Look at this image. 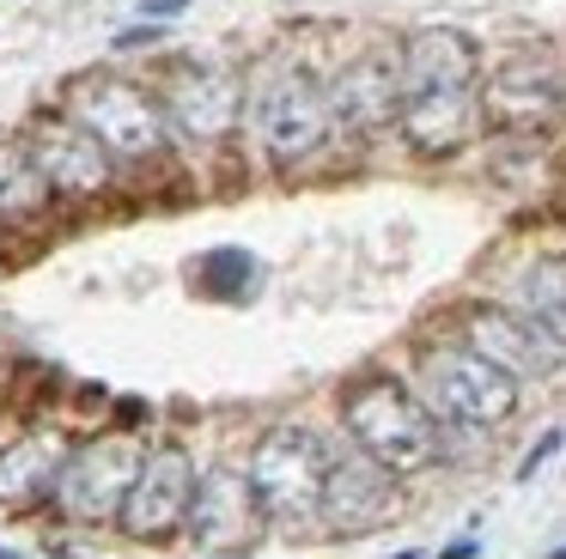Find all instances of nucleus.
Listing matches in <instances>:
<instances>
[{
	"instance_id": "9",
	"label": "nucleus",
	"mask_w": 566,
	"mask_h": 559,
	"mask_svg": "<svg viewBox=\"0 0 566 559\" xmlns=\"http://www.w3.org/2000/svg\"><path fill=\"white\" fill-rule=\"evenodd\" d=\"M189 493H196V456L177 450V444H159V450L140 456L116 523H123L135 541H171L189 517Z\"/></svg>"
},
{
	"instance_id": "18",
	"label": "nucleus",
	"mask_w": 566,
	"mask_h": 559,
	"mask_svg": "<svg viewBox=\"0 0 566 559\" xmlns=\"http://www.w3.org/2000/svg\"><path fill=\"white\" fill-rule=\"evenodd\" d=\"M43 207H50V189H43V177L31 170L25 146L0 140V225H7V219H38Z\"/></svg>"
},
{
	"instance_id": "12",
	"label": "nucleus",
	"mask_w": 566,
	"mask_h": 559,
	"mask_svg": "<svg viewBox=\"0 0 566 559\" xmlns=\"http://www.w3.org/2000/svg\"><path fill=\"white\" fill-rule=\"evenodd\" d=\"M481 109L493 122H505V128L554 122V109H560V61H554V49H512V55H500L488 85H481Z\"/></svg>"
},
{
	"instance_id": "14",
	"label": "nucleus",
	"mask_w": 566,
	"mask_h": 559,
	"mask_svg": "<svg viewBox=\"0 0 566 559\" xmlns=\"http://www.w3.org/2000/svg\"><path fill=\"white\" fill-rule=\"evenodd\" d=\"M463 347L481 352L488 365H500L512 383L542 377V371L560 365V340L542 335L530 316L505 310V304H475V310H463Z\"/></svg>"
},
{
	"instance_id": "24",
	"label": "nucleus",
	"mask_w": 566,
	"mask_h": 559,
	"mask_svg": "<svg viewBox=\"0 0 566 559\" xmlns=\"http://www.w3.org/2000/svg\"><path fill=\"white\" fill-rule=\"evenodd\" d=\"M390 559H420V553H390Z\"/></svg>"
},
{
	"instance_id": "8",
	"label": "nucleus",
	"mask_w": 566,
	"mask_h": 559,
	"mask_svg": "<svg viewBox=\"0 0 566 559\" xmlns=\"http://www.w3.org/2000/svg\"><path fill=\"white\" fill-rule=\"evenodd\" d=\"M159 109H165V122H177L201 146L232 140L238 122H244V73L220 67V61H177L171 80H165Z\"/></svg>"
},
{
	"instance_id": "6",
	"label": "nucleus",
	"mask_w": 566,
	"mask_h": 559,
	"mask_svg": "<svg viewBox=\"0 0 566 559\" xmlns=\"http://www.w3.org/2000/svg\"><path fill=\"white\" fill-rule=\"evenodd\" d=\"M323 462H329V450H323V437L311 425H274V432H262L256 450H250V468H244L256 510L274 523H305L323 493Z\"/></svg>"
},
{
	"instance_id": "7",
	"label": "nucleus",
	"mask_w": 566,
	"mask_h": 559,
	"mask_svg": "<svg viewBox=\"0 0 566 559\" xmlns=\"http://www.w3.org/2000/svg\"><path fill=\"white\" fill-rule=\"evenodd\" d=\"M140 456H147V450L123 432L67 450L62 468H55V486H50L55 510L74 517V523H111L116 510H123V493H128V481H135Z\"/></svg>"
},
{
	"instance_id": "23",
	"label": "nucleus",
	"mask_w": 566,
	"mask_h": 559,
	"mask_svg": "<svg viewBox=\"0 0 566 559\" xmlns=\"http://www.w3.org/2000/svg\"><path fill=\"white\" fill-rule=\"evenodd\" d=\"M0 559H25V553H13V547H0Z\"/></svg>"
},
{
	"instance_id": "13",
	"label": "nucleus",
	"mask_w": 566,
	"mask_h": 559,
	"mask_svg": "<svg viewBox=\"0 0 566 559\" xmlns=\"http://www.w3.org/2000/svg\"><path fill=\"white\" fill-rule=\"evenodd\" d=\"M317 510H323V523H329L335 535L378 529V523L396 510V474L378 468L366 450H354V456H329V462H323Z\"/></svg>"
},
{
	"instance_id": "4",
	"label": "nucleus",
	"mask_w": 566,
	"mask_h": 559,
	"mask_svg": "<svg viewBox=\"0 0 566 559\" xmlns=\"http://www.w3.org/2000/svg\"><path fill=\"white\" fill-rule=\"evenodd\" d=\"M67 122L92 134L111 158L123 165H147L165 152V109L147 85L123 80V73H80L67 85Z\"/></svg>"
},
{
	"instance_id": "22",
	"label": "nucleus",
	"mask_w": 566,
	"mask_h": 559,
	"mask_svg": "<svg viewBox=\"0 0 566 559\" xmlns=\"http://www.w3.org/2000/svg\"><path fill=\"white\" fill-rule=\"evenodd\" d=\"M439 559H475V541H451V547H444Z\"/></svg>"
},
{
	"instance_id": "2",
	"label": "nucleus",
	"mask_w": 566,
	"mask_h": 559,
	"mask_svg": "<svg viewBox=\"0 0 566 559\" xmlns=\"http://www.w3.org/2000/svg\"><path fill=\"white\" fill-rule=\"evenodd\" d=\"M244 109H250V128H256L262 152L274 165H305L311 152H323L329 140V97H323V80L293 55H269L256 61L244 85Z\"/></svg>"
},
{
	"instance_id": "10",
	"label": "nucleus",
	"mask_w": 566,
	"mask_h": 559,
	"mask_svg": "<svg viewBox=\"0 0 566 559\" xmlns=\"http://www.w3.org/2000/svg\"><path fill=\"white\" fill-rule=\"evenodd\" d=\"M25 158L43 177V189L67 194V201H92V194H104L116 182V158L67 116H43L25 140Z\"/></svg>"
},
{
	"instance_id": "11",
	"label": "nucleus",
	"mask_w": 566,
	"mask_h": 559,
	"mask_svg": "<svg viewBox=\"0 0 566 559\" xmlns=\"http://www.w3.org/2000/svg\"><path fill=\"white\" fill-rule=\"evenodd\" d=\"M184 523L196 529V541L208 547V553H244V547H256L262 510H256V498H250L244 468H232V462L201 468L196 474V493H189V517Z\"/></svg>"
},
{
	"instance_id": "3",
	"label": "nucleus",
	"mask_w": 566,
	"mask_h": 559,
	"mask_svg": "<svg viewBox=\"0 0 566 559\" xmlns=\"http://www.w3.org/2000/svg\"><path fill=\"white\" fill-rule=\"evenodd\" d=\"M342 420L354 432V444L390 474H415V468L439 462V420L396 377H359V383H347Z\"/></svg>"
},
{
	"instance_id": "1",
	"label": "nucleus",
	"mask_w": 566,
	"mask_h": 559,
	"mask_svg": "<svg viewBox=\"0 0 566 559\" xmlns=\"http://www.w3.org/2000/svg\"><path fill=\"white\" fill-rule=\"evenodd\" d=\"M396 122L408 146L427 158H451L481 128V49L475 36L432 24L415 31L396 55Z\"/></svg>"
},
{
	"instance_id": "21",
	"label": "nucleus",
	"mask_w": 566,
	"mask_h": 559,
	"mask_svg": "<svg viewBox=\"0 0 566 559\" xmlns=\"http://www.w3.org/2000/svg\"><path fill=\"white\" fill-rule=\"evenodd\" d=\"M184 7H189V0H147L140 12H147V19H171V12H184Z\"/></svg>"
},
{
	"instance_id": "19",
	"label": "nucleus",
	"mask_w": 566,
	"mask_h": 559,
	"mask_svg": "<svg viewBox=\"0 0 566 559\" xmlns=\"http://www.w3.org/2000/svg\"><path fill=\"white\" fill-rule=\"evenodd\" d=\"M554 450H560V425H548V432H542V444H536V450H530V456H524V462H517V481H530V474H536V468H542V462H548V456H554Z\"/></svg>"
},
{
	"instance_id": "20",
	"label": "nucleus",
	"mask_w": 566,
	"mask_h": 559,
	"mask_svg": "<svg viewBox=\"0 0 566 559\" xmlns=\"http://www.w3.org/2000/svg\"><path fill=\"white\" fill-rule=\"evenodd\" d=\"M140 43H159V24H135V31L116 36V49H140Z\"/></svg>"
},
{
	"instance_id": "5",
	"label": "nucleus",
	"mask_w": 566,
	"mask_h": 559,
	"mask_svg": "<svg viewBox=\"0 0 566 559\" xmlns=\"http://www.w3.org/2000/svg\"><path fill=\"white\" fill-rule=\"evenodd\" d=\"M415 371H420V408L432 420L488 432V425H505L517 413V383L469 347H427Z\"/></svg>"
},
{
	"instance_id": "16",
	"label": "nucleus",
	"mask_w": 566,
	"mask_h": 559,
	"mask_svg": "<svg viewBox=\"0 0 566 559\" xmlns=\"http://www.w3.org/2000/svg\"><path fill=\"white\" fill-rule=\"evenodd\" d=\"M62 456H67L62 432H25V437H13V444H0V505L25 510V505H38V498H50Z\"/></svg>"
},
{
	"instance_id": "17",
	"label": "nucleus",
	"mask_w": 566,
	"mask_h": 559,
	"mask_svg": "<svg viewBox=\"0 0 566 559\" xmlns=\"http://www.w3.org/2000/svg\"><path fill=\"white\" fill-rule=\"evenodd\" d=\"M189 286H196L201 298H213V304L250 298V286H256V255L238 250V243H220V250H208L196 267H189Z\"/></svg>"
},
{
	"instance_id": "15",
	"label": "nucleus",
	"mask_w": 566,
	"mask_h": 559,
	"mask_svg": "<svg viewBox=\"0 0 566 559\" xmlns=\"http://www.w3.org/2000/svg\"><path fill=\"white\" fill-rule=\"evenodd\" d=\"M329 122H347V128H384L396 116V55H354L329 85Z\"/></svg>"
}]
</instances>
